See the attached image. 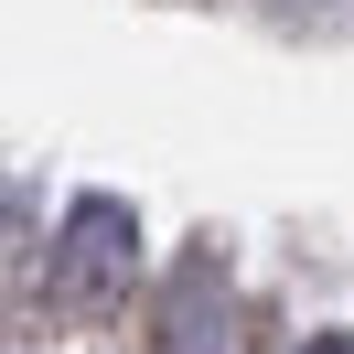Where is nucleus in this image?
<instances>
[{"label":"nucleus","instance_id":"obj_2","mask_svg":"<svg viewBox=\"0 0 354 354\" xmlns=\"http://www.w3.org/2000/svg\"><path fill=\"white\" fill-rule=\"evenodd\" d=\"M151 354H236V290H225V268H215V258H183L172 301H161Z\"/></svg>","mask_w":354,"mask_h":354},{"label":"nucleus","instance_id":"obj_3","mask_svg":"<svg viewBox=\"0 0 354 354\" xmlns=\"http://www.w3.org/2000/svg\"><path fill=\"white\" fill-rule=\"evenodd\" d=\"M290 354H354V333H311V344H290Z\"/></svg>","mask_w":354,"mask_h":354},{"label":"nucleus","instance_id":"obj_1","mask_svg":"<svg viewBox=\"0 0 354 354\" xmlns=\"http://www.w3.org/2000/svg\"><path fill=\"white\" fill-rule=\"evenodd\" d=\"M54 279H65L86 311H108L118 290L140 279V215L118 194H75L65 225H54Z\"/></svg>","mask_w":354,"mask_h":354}]
</instances>
